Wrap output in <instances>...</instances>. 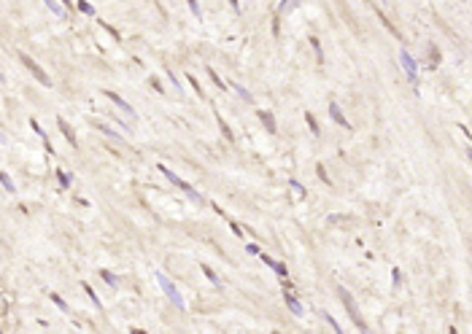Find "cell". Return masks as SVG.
Returning <instances> with one entry per match:
<instances>
[{"instance_id":"cell-1","label":"cell","mask_w":472,"mask_h":334,"mask_svg":"<svg viewBox=\"0 0 472 334\" xmlns=\"http://www.w3.org/2000/svg\"><path fill=\"white\" fill-rule=\"evenodd\" d=\"M337 297H340V302L345 305V310H348V315H351V321L356 323V329H361V331H364L367 326H364V321H361V315H359V307H356V302H353V297H351V294L343 289V286H340V289H337Z\"/></svg>"},{"instance_id":"cell-2","label":"cell","mask_w":472,"mask_h":334,"mask_svg":"<svg viewBox=\"0 0 472 334\" xmlns=\"http://www.w3.org/2000/svg\"><path fill=\"white\" fill-rule=\"evenodd\" d=\"M160 173H162L165 178H168V181H170V183H176V186H178V189H181V191H186V194H189V197H192V199H194V203H202V197H200V194H197V191H194V189H192V186H189L186 181H181V178H178L176 173H173V170H170L168 165H160Z\"/></svg>"},{"instance_id":"cell-3","label":"cell","mask_w":472,"mask_h":334,"mask_svg":"<svg viewBox=\"0 0 472 334\" xmlns=\"http://www.w3.org/2000/svg\"><path fill=\"white\" fill-rule=\"evenodd\" d=\"M19 62H22V65H25V68H27V71H30V73H33V79H38V81H41V84H43V87H51V79H49V76H46V73H43V68H38V65H35V62H33V59H30V57H27V54H25V51H19Z\"/></svg>"},{"instance_id":"cell-4","label":"cell","mask_w":472,"mask_h":334,"mask_svg":"<svg viewBox=\"0 0 472 334\" xmlns=\"http://www.w3.org/2000/svg\"><path fill=\"white\" fill-rule=\"evenodd\" d=\"M156 281H160L162 291H165V294H168V297L173 299V305H176V307H181V310L186 307V302H184V297H181V294H178V289H176V286H173V283H170V281H168V278H165L162 273L156 275Z\"/></svg>"},{"instance_id":"cell-5","label":"cell","mask_w":472,"mask_h":334,"mask_svg":"<svg viewBox=\"0 0 472 334\" xmlns=\"http://www.w3.org/2000/svg\"><path fill=\"white\" fill-rule=\"evenodd\" d=\"M399 62H402V68H405V73H407V79L415 81L418 79V65H415V59L410 57L407 51H399Z\"/></svg>"},{"instance_id":"cell-6","label":"cell","mask_w":472,"mask_h":334,"mask_svg":"<svg viewBox=\"0 0 472 334\" xmlns=\"http://www.w3.org/2000/svg\"><path fill=\"white\" fill-rule=\"evenodd\" d=\"M106 97H108V100H111V103H116V105H119V108H122V111H124V113H127V116H130V119H135V111H132V108H130L127 103H124V100H122L119 95H114V92H106Z\"/></svg>"},{"instance_id":"cell-7","label":"cell","mask_w":472,"mask_h":334,"mask_svg":"<svg viewBox=\"0 0 472 334\" xmlns=\"http://www.w3.org/2000/svg\"><path fill=\"white\" fill-rule=\"evenodd\" d=\"M329 113H332V119H335L337 124H343V127H351V124H348V119H345V116H343V111H340V108H337L335 103L329 105Z\"/></svg>"},{"instance_id":"cell-8","label":"cell","mask_w":472,"mask_h":334,"mask_svg":"<svg viewBox=\"0 0 472 334\" xmlns=\"http://www.w3.org/2000/svg\"><path fill=\"white\" fill-rule=\"evenodd\" d=\"M286 305H289V310H292L294 315H302V305L292 297V294H286Z\"/></svg>"},{"instance_id":"cell-9","label":"cell","mask_w":472,"mask_h":334,"mask_svg":"<svg viewBox=\"0 0 472 334\" xmlns=\"http://www.w3.org/2000/svg\"><path fill=\"white\" fill-rule=\"evenodd\" d=\"M60 129H62V132H65V135H68V141H70V143H73V146L78 143V141H76V135H73V129H70V127H68V124H65V121H62V119H60Z\"/></svg>"},{"instance_id":"cell-10","label":"cell","mask_w":472,"mask_h":334,"mask_svg":"<svg viewBox=\"0 0 472 334\" xmlns=\"http://www.w3.org/2000/svg\"><path fill=\"white\" fill-rule=\"evenodd\" d=\"M259 116H262V121H265V127H267V129H270V132H275V121H273V116H270V113H267V111H262V113H259Z\"/></svg>"},{"instance_id":"cell-11","label":"cell","mask_w":472,"mask_h":334,"mask_svg":"<svg viewBox=\"0 0 472 334\" xmlns=\"http://www.w3.org/2000/svg\"><path fill=\"white\" fill-rule=\"evenodd\" d=\"M0 181H3V189L9 191V194L14 191V183H11V178H9V173H3V175H0Z\"/></svg>"},{"instance_id":"cell-12","label":"cell","mask_w":472,"mask_h":334,"mask_svg":"<svg viewBox=\"0 0 472 334\" xmlns=\"http://www.w3.org/2000/svg\"><path fill=\"white\" fill-rule=\"evenodd\" d=\"M321 318H324V321H327L329 326H332V329H335V331H340V326H337V321H335V318H332V315H329V313H321Z\"/></svg>"},{"instance_id":"cell-13","label":"cell","mask_w":472,"mask_h":334,"mask_svg":"<svg viewBox=\"0 0 472 334\" xmlns=\"http://www.w3.org/2000/svg\"><path fill=\"white\" fill-rule=\"evenodd\" d=\"M219 127H222V132H224V138H227V141H232V132H230V127L224 124V119H219Z\"/></svg>"},{"instance_id":"cell-14","label":"cell","mask_w":472,"mask_h":334,"mask_svg":"<svg viewBox=\"0 0 472 334\" xmlns=\"http://www.w3.org/2000/svg\"><path fill=\"white\" fill-rule=\"evenodd\" d=\"M235 92H238V95H240L243 100H248V103H251V100H254V97H251V95H248V92L243 89V87H238V84H235Z\"/></svg>"},{"instance_id":"cell-15","label":"cell","mask_w":472,"mask_h":334,"mask_svg":"<svg viewBox=\"0 0 472 334\" xmlns=\"http://www.w3.org/2000/svg\"><path fill=\"white\" fill-rule=\"evenodd\" d=\"M202 270H205V275L211 278V281H214V286H222V283H219V278H216V273H214V270H211V267H202Z\"/></svg>"},{"instance_id":"cell-16","label":"cell","mask_w":472,"mask_h":334,"mask_svg":"<svg viewBox=\"0 0 472 334\" xmlns=\"http://www.w3.org/2000/svg\"><path fill=\"white\" fill-rule=\"evenodd\" d=\"M78 11H84V14H94V9H92L89 3H84V0H81V3H78Z\"/></svg>"},{"instance_id":"cell-17","label":"cell","mask_w":472,"mask_h":334,"mask_svg":"<svg viewBox=\"0 0 472 334\" xmlns=\"http://www.w3.org/2000/svg\"><path fill=\"white\" fill-rule=\"evenodd\" d=\"M100 278H103V281H108L111 286H116V278H114L111 273H106V270H103V273H100Z\"/></svg>"},{"instance_id":"cell-18","label":"cell","mask_w":472,"mask_h":334,"mask_svg":"<svg viewBox=\"0 0 472 334\" xmlns=\"http://www.w3.org/2000/svg\"><path fill=\"white\" fill-rule=\"evenodd\" d=\"M60 183H62V186H70V175L62 173V170H60Z\"/></svg>"},{"instance_id":"cell-19","label":"cell","mask_w":472,"mask_h":334,"mask_svg":"<svg viewBox=\"0 0 472 334\" xmlns=\"http://www.w3.org/2000/svg\"><path fill=\"white\" fill-rule=\"evenodd\" d=\"M46 3H49V9H51L54 14H65V11H62L60 6H57V3H54V0H46Z\"/></svg>"},{"instance_id":"cell-20","label":"cell","mask_w":472,"mask_h":334,"mask_svg":"<svg viewBox=\"0 0 472 334\" xmlns=\"http://www.w3.org/2000/svg\"><path fill=\"white\" fill-rule=\"evenodd\" d=\"M292 6H297V0H283V6H281V11H286V9H292Z\"/></svg>"},{"instance_id":"cell-21","label":"cell","mask_w":472,"mask_h":334,"mask_svg":"<svg viewBox=\"0 0 472 334\" xmlns=\"http://www.w3.org/2000/svg\"><path fill=\"white\" fill-rule=\"evenodd\" d=\"M292 189H294L297 194H300V197H302V194H305V189H302V186H300V183H297V181H292Z\"/></svg>"},{"instance_id":"cell-22","label":"cell","mask_w":472,"mask_h":334,"mask_svg":"<svg viewBox=\"0 0 472 334\" xmlns=\"http://www.w3.org/2000/svg\"><path fill=\"white\" fill-rule=\"evenodd\" d=\"M211 79H214V81H216V84H219V87H222V89H224V81H222V79H219V76H216V73H214V71H211Z\"/></svg>"},{"instance_id":"cell-23","label":"cell","mask_w":472,"mask_h":334,"mask_svg":"<svg viewBox=\"0 0 472 334\" xmlns=\"http://www.w3.org/2000/svg\"><path fill=\"white\" fill-rule=\"evenodd\" d=\"M189 6H192V11H194V14H197V17H200V9H197V0H189Z\"/></svg>"},{"instance_id":"cell-24","label":"cell","mask_w":472,"mask_h":334,"mask_svg":"<svg viewBox=\"0 0 472 334\" xmlns=\"http://www.w3.org/2000/svg\"><path fill=\"white\" fill-rule=\"evenodd\" d=\"M62 6H70V0H62Z\"/></svg>"},{"instance_id":"cell-25","label":"cell","mask_w":472,"mask_h":334,"mask_svg":"<svg viewBox=\"0 0 472 334\" xmlns=\"http://www.w3.org/2000/svg\"><path fill=\"white\" fill-rule=\"evenodd\" d=\"M469 162H472V151H469Z\"/></svg>"}]
</instances>
